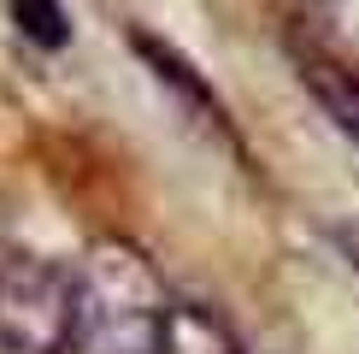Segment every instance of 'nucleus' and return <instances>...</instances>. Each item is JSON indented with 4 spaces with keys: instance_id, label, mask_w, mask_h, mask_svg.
<instances>
[{
    "instance_id": "3",
    "label": "nucleus",
    "mask_w": 359,
    "mask_h": 354,
    "mask_svg": "<svg viewBox=\"0 0 359 354\" xmlns=\"http://www.w3.org/2000/svg\"><path fill=\"white\" fill-rule=\"evenodd\" d=\"M159 354H248V348H242V336L224 324V313H212L206 301H171Z\"/></svg>"
},
{
    "instance_id": "2",
    "label": "nucleus",
    "mask_w": 359,
    "mask_h": 354,
    "mask_svg": "<svg viewBox=\"0 0 359 354\" xmlns=\"http://www.w3.org/2000/svg\"><path fill=\"white\" fill-rule=\"evenodd\" d=\"M77 324V272L53 260L0 266V343L12 354H71Z\"/></svg>"
},
{
    "instance_id": "4",
    "label": "nucleus",
    "mask_w": 359,
    "mask_h": 354,
    "mask_svg": "<svg viewBox=\"0 0 359 354\" xmlns=\"http://www.w3.org/2000/svg\"><path fill=\"white\" fill-rule=\"evenodd\" d=\"M301 77H306L312 95L330 107L336 124L359 142V77H353V71H348V65H336L330 53H301Z\"/></svg>"
},
{
    "instance_id": "5",
    "label": "nucleus",
    "mask_w": 359,
    "mask_h": 354,
    "mask_svg": "<svg viewBox=\"0 0 359 354\" xmlns=\"http://www.w3.org/2000/svg\"><path fill=\"white\" fill-rule=\"evenodd\" d=\"M12 24H18L24 41H36V48H65L71 41V24H65V6L59 0H6Z\"/></svg>"
},
{
    "instance_id": "1",
    "label": "nucleus",
    "mask_w": 359,
    "mask_h": 354,
    "mask_svg": "<svg viewBox=\"0 0 359 354\" xmlns=\"http://www.w3.org/2000/svg\"><path fill=\"white\" fill-rule=\"evenodd\" d=\"M77 272V324L71 354H159L171 301L159 266L124 236H100L83 248Z\"/></svg>"
}]
</instances>
